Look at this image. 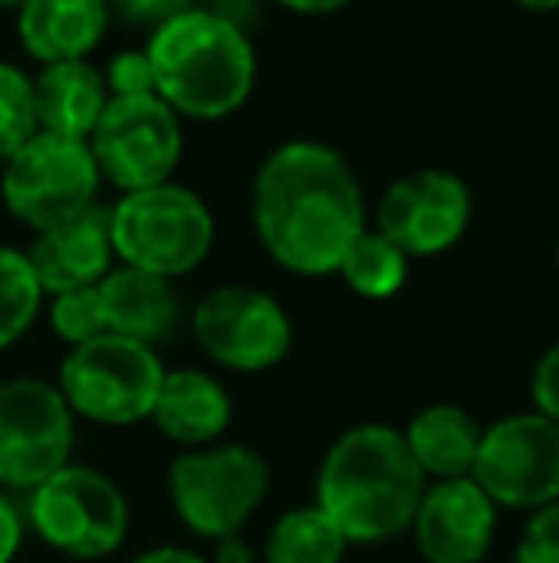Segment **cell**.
<instances>
[{
	"label": "cell",
	"instance_id": "1",
	"mask_svg": "<svg viewBox=\"0 0 559 563\" xmlns=\"http://www.w3.org/2000/svg\"><path fill=\"white\" fill-rule=\"evenodd\" d=\"M254 230L295 276H334L368 230L353 165L326 142H280L254 177Z\"/></svg>",
	"mask_w": 559,
	"mask_h": 563
},
{
	"label": "cell",
	"instance_id": "2",
	"mask_svg": "<svg viewBox=\"0 0 559 563\" xmlns=\"http://www.w3.org/2000/svg\"><path fill=\"white\" fill-rule=\"evenodd\" d=\"M429 479L391 426L365 422L345 430L318 467V510L349 544H388L411 533Z\"/></svg>",
	"mask_w": 559,
	"mask_h": 563
},
{
	"label": "cell",
	"instance_id": "3",
	"mask_svg": "<svg viewBox=\"0 0 559 563\" xmlns=\"http://www.w3.org/2000/svg\"><path fill=\"white\" fill-rule=\"evenodd\" d=\"M157 97L177 115L219 123L249 104L257 85V54L246 31L211 15L203 4L149 35Z\"/></svg>",
	"mask_w": 559,
	"mask_h": 563
},
{
	"label": "cell",
	"instance_id": "4",
	"mask_svg": "<svg viewBox=\"0 0 559 563\" xmlns=\"http://www.w3.org/2000/svg\"><path fill=\"white\" fill-rule=\"evenodd\" d=\"M112 245L127 268L177 280L203 265L215 245V219L208 203L180 185L127 192L112 208Z\"/></svg>",
	"mask_w": 559,
	"mask_h": 563
},
{
	"label": "cell",
	"instance_id": "5",
	"mask_svg": "<svg viewBox=\"0 0 559 563\" xmlns=\"http://www.w3.org/2000/svg\"><path fill=\"white\" fill-rule=\"evenodd\" d=\"M165 364L149 345L100 334L74 345L62 361L58 391L69 410L100 426H135L154 415Z\"/></svg>",
	"mask_w": 559,
	"mask_h": 563
},
{
	"label": "cell",
	"instance_id": "6",
	"mask_svg": "<svg viewBox=\"0 0 559 563\" xmlns=\"http://www.w3.org/2000/svg\"><path fill=\"white\" fill-rule=\"evenodd\" d=\"M269 464L249 445H208L172 460V510L208 541L238 537L269 495Z\"/></svg>",
	"mask_w": 559,
	"mask_h": 563
},
{
	"label": "cell",
	"instance_id": "7",
	"mask_svg": "<svg viewBox=\"0 0 559 563\" xmlns=\"http://www.w3.org/2000/svg\"><path fill=\"white\" fill-rule=\"evenodd\" d=\"M100 180L104 177H100L89 142L38 131L20 154L4 162L0 200L12 211V219L43 234L97 208Z\"/></svg>",
	"mask_w": 559,
	"mask_h": 563
},
{
	"label": "cell",
	"instance_id": "8",
	"mask_svg": "<svg viewBox=\"0 0 559 563\" xmlns=\"http://www.w3.org/2000/svg\"><path fill=\"white\" fill-rule=\"evenodd\" d=\"M27 521L51 549L74 560H100L127 541L131 510L104 472L66 464L31 490Z\"/></svg>",
	"mask_w": 559,
	"mask_h": 563
},
{
	"label": "cell",
	"instance_id": "9",
	"mask_svg": "<svg viewBox=\"0 0 559 563\" xmlns=\"http://www.w3.org/2000/svg\"><path fill=\"white\" fill-rule=\"evenodd\" d=\"M74 410L58 384L4 379L0 384V487L35 490L74 456Z\"/></svg>",
	"mask_w": 559,
	"mask_h": 563
},
{
	"label": "cell",
	"instance_id": "10",
	"mask_svg": "<svg viewBox=\"0 0 559 563\" xmlns=\"http://www.w3.org/2000/svg\"><path fill=\"white\" fill-rule=\"evenodd\" d=\"M100 177L123 196L169 185L185 154L180 115L161 97H112L89 139Z\"/></svg>",
	"mask_w": 559,
	"mask_h": 563
},
{
	"label": "cell",
	"instance_id": "11",
	"mask_svg": "<svg viewBox=\"0 0 559 563\" xmlns=\"http://www.w3.org/2000/svg\"><path fill=\"white\" fill-rule=\"evenodd\" d=\"M471 479L499 510H545L559 503V422L540 410L487 426Z\"/></svg>",
	"mask_w": 559,
	"mask_h": 563
},
{
	"label": "cell",
	"instance_id": "12",
	"mask_svg": "<svg viewBox=\"0 0 559 563\" xmlns=\"http://www.w3.org/2000/svg\"><path fill=\"white\" fill-rule=\"evenodd\" d=\"M192 330L200 349L231 372H269L291 353L288 311L261 288L223 284L195 303Z\"/></svg>",
	"mask_w": 559,
	"mask_h": 563
},
{
	"label": "cell",
	"instance_id": "13",
	"mask_svg": "<svg viewBox=\"0 0 559 563\" xmlns=\"http://www.w3.org/2000/svg\"><path fill=\"white\" fill-rule=\"evenodd\" d=\"M471 223V192L448 169H414L383 192L376 230L406 257H437L452 250Z\"/></svg>",
	"mask_w": 559,
	"mask_h": 563
},
{
	"label": "cell",
	"instance_id": "14",
	"mask_svg": "<svg viewBox=\"0 0 559 563\" xmlns=\"http://www.w3.org/2000/svg\"><path fill=\"white\" fill-rule=\"evenodd\" d=\"M494 526L499 506L476 479H445L425 487L411 533L425 563H483Z\"/></svg>",
	"mask_w": 559,
	"mask_h": 563
},
{
	"label": "cell",
	"instance_id": "15",
	"mask_svg": "<svg viewBox=\"0 0 559 563\" xmlns=\"http://www.w3.org/2000/svg\"><path fill=\"white\" fill-rule=\"evenodd\" d=\"M38 284L46 296L62 291L97 288L112 273L115 245H112V208H89L69 223L43 230L27 253Z\"/></svg>",
	"mask_w": 559,
	"mask_h": 563
},
{
	"label": "cell",
	"instance_id": "16",
	"mask_svg": "<svg viewBox=\"0 0 559 563\" xmlns=\"http://www.w3.org/2000/svg\"><path fill=\"white\" fill-rule=\"evenodd\" d=\"M112 20L108 0H23L20 31L23 51L43 66L54 62H89Z\"/></svg>",
	"mask_w": 559,
	"mask_h": 563
},
{
	"label": "cell",
	"instance_id": "17",
	"mask_svg": "<svg viewBox=\"0 0 559 563\" xmlns=\"http://www.w3.org/2000/svg\"><path fill=\"white\" fill-rule=\"evenodd\" d=\"M231 418L234 402L226 384L200 368H177L165 372L149 422L177 445L208 449L231 430Z\"/></svg>",
	"mask_w": 559,
	"mask_h": 563
},
{
	"label": "cell",
	"instance_id": "18",
	"mask_svg": "<svg viewBox=\"0 0 559 563\" xmlns=\"http://www.w3.org/2000/svg\"><path fill=\"white\" fill-rule=\"evenodd\" d=\"M100 288V303H104L108 334H120L131 341L154 349L165 341L180 322V299L172 291V280L161 276L138 273V268H112Z\"/></svg>",
	"mask_w": 559,
	"mask_h": 563
},
{
	"label": "cell",
	"instance_id": "19",
	"mask_svg": "<svg viewBox=\"0 0 559 563\" xmlns=\"http://www.w3.org/2000/svg\"><path fill=\"white\" fill-rule=\"evenodd\" d=\"M31 85H35L38 131L58 134V139L89 142L112 100L104 74L89 62H54V66H43V74Z\"/></svg>",
	"mask_w": 559,
	"mask_h": 563
},
{
	"label": "cell",
	"instance_id": "20",
	"mask_svg": "<svg viewBox=\"0 0 559 563\" xmlns=\"http://www.w3.org/2000/svg\"><path fill=\"white\" fill-rule=\"evenodd\" d=\"M403 438L425 479H471L483 445V426L456 402H433L411 418Z\"/></svg>",
	"mask_w": 559,
	"mask_h": 563
},
{
	"label": "cell",
	"instance_id": "21",
	"mask_svg": "<svg viewBox=\"0 0 559 563\" xmlns=\"http://www.w3.org/2000/svg\"><path fill=\"white\" fill-rule=\"evenodd\" d=\"M345 549L349 541L318 506H299L272 526L265 541V563H342Z\"/></svg>",
	"mask_w": 559,
	"mask_h": 563
},
{
	"label": "cell",
	"instance_id": "22",
	"mask_svg": "<svg viewBox=\"0 0 559 563\" xmlns=\"http://www.w3.org/2000/svg\"><path fill=\"white\" fill-rule=\"evenodd\" d=\"M406 273H411V257H406L395 242H388L380 230H365V234L349 245L342 268H337V276L365 299L399 296L406 284Z\"/></svg>",
	"mask_w": 559,
	"mask_h": 563
},
{
	"label": "cell",
	"instance_id": "23",
	"mask_svg": "<svg viewBox=\"0 0 559 563\" xmlns=\"http://www.w3.org/2000/svg\"><path fill=\"white\" fill-rule=\"evenodd\" d=\"M43 284L31 268L27 253L0 245V349L15 345L31 330L43 307Z\"/></svg>",
	"mask_w": 559,
	"mask_h": 563
},
{
	"label": "cell",
	"instance_id": "24",
	"mask_svg": "<svg viewBox=\"0 0 559 563\" xmlns=\"http://www.w3.org/2000/svg\"><path fill=\"white\" fill-rule=\"evenodd\" d=\"M38 134L35 85L23 69L0 62V162L20 154Z\"/></svg>",
	"mask_w": 559,
	"mask_h": 563
},
{
	"label": "cell",
	"instance_id": "25",
	"mask_svg": "<svg viewBox=\"0 0 559 563\" xmlns=\"http://www.w3.org/2000/svg\"><path fill=\"white\" fill-rule=\"evenodd\" d=\"M51 327L54 334L69 345H85V341L108 334L104 303H100V288H77L62 291L51 303Z\"/></svg>",
	"mask_w": 559,
	"mask_h": 563
},
{
	"label": "cell",
	"instance_id": "26",
	"mask_svg": "<svg viewBox=\"0 0 559 563\" xmlns=\"http://www.w3.org/2000/svg\"><path fill=\"white\" fill-rule=\"evenodd\" d=\"M108 97H157L154 66L146 51H120L104 69Z\"/></svg>",
	"mask_w": 559,
	"mask_h": 563
},
{
	"label": "cell",
	"instance_id": "27",
	"mask_svg": "<svg viewBox=\"0 0 559 563\" xmlns=\"http://www.w3.org/2000/svg\"><path fill=\"white\" fill-rule=\"evenodd\" d=\"M514 563H559V503L529 514V526L517 541Z\"/></svg>",
	"mask_w": 559,
	"mask_h": 563
},
{
	"label": "cell",
	"instance_id": "28",
	"mask_svg": "<svg viewBox=\"0 0 559 563\" xmlns=\"http://www.w3.org/2000/svg\"><path fill=\"white\" fill-rule=\"evenodd\" d=\"M112 15H120L127 27L135 31H161L165 23L180 20L185 12H192L195 0H108Z\"/></svg>",
	"mask_w": 559,
	"mask_h": 563
},
{
	"label": "cell",
	"instance_id": "29",
	"mask_svg": "<svg viewBox=\"0 0 559 563\" xmlns=\"http://www.w3.org/2000/svg\"><path fill=\"white\" fill-rule=\"evenodd\" d=\"M533 402L545 418L559 422V341L533 368Z\"/></svg>",
	"mask_w": 559,
	"mask_h": 563
},
{
	"label": "cell",
	"instance_id": "30",
	"mask_svg": "<svg viewBox=\"0 0 559 563\" xmlns=\"http://www.w3.org/2000/svg\"><path fill=\"white\" fill-rule=\"evenodd\" d=\"M203 8L226 20L231 27L246 31L249 38H254V27H261V0H208Z\"/></svg>",
	"mask_w": 559,
	"mask_h": 563
},
{
	"label": "cell",
	"instance_id": "31",
	"mask_svg": "<svg viewBox=\"0 0 559 563\" xmlns=\"http://www.w3.org/2000/svg\"><path fill=\"white\" fill-rule=\"evenodd\" d=\"M23 510L0 490V563H12L23 544Z\"/></svg>",
	"mask_w": 559,
	"mask_h": 563
},
{
	"label": "cell",
	"instance_id": "32",
	"mask_svg": "<svg viewBox=\"0 0 559 563\" xmlns=\"http://www.w3.org/2000/svg\"><path fill=\"white\" fill-rule=\"evenodd\" d=\"M131 563H208V560L195 556V552H188V549H180V544H161V549L142 552V556L131 560Z\"/></svg>",
	"mask_w": 559,
	"mask_h": 563
},
{
	"label": "cell",
	"instance_id": "33",
	"mask_svg": "<svg viewBox=\"0 0 559 563\" xmlns=\"http://www.w3.org/2000/svg\"><path fill=\"white\" fill-rule=\"evenodd\" d=\"M277 4L291 8V12H299V15H329V12L349 8L353 0H277Z\"/></svg>",
	"mask_w": 559,
	"mask_h": 563
},
{
	"label": "cell",
	"instance_id": "34",
	"mask_svg": "<svg viewBox=\"0 0 559 563\" xmlns=\"http://www.w3.org/2000/svg\"><path fill=\"white\" fill-rule=\"evenodd\" d=\"M215 563H254V549H249L242 537H226V541H215Z\"/></svg>",
	"mask_w": 559,
	"mask_h": 563
},
{
	"label": "cell",
	"instance_id": "35",
	"mask_svg": "<svg viewBox=\"0 0 559 563\" xmlns=\"http://www.w3.org/2000/svg\"><path fill=\"white\" fill-rule=\"evenodd\" d=\"M525 12H559V0H514Z\"/></svg>",
	"mask_w": 559,
	"mask_h": 563
},
{
	"label": "cell",
	"instance_id": "36",
	"mask_svg": "<svg viewBox=\"0 0 559 563\" xmlns=\"http://www.w3.org/2000/svg\"><path fill=\"white\" fill-rule=\"evenodd\" d=\"M0 4H23V0H0Z\"/></svg>",
	"mask_w": 559,
	"mask_h": 563
},
{
	"label": "cell",
	"instance_id": "37",
	"mask_svg": "<svg viewBox=\"0 0 559 563\" xmlns=\"http://www.w3.org/2000/svg\"><path fill=\"white\" fill-rule=\"evenodd\" d=\"M556 268H559V242H556Z\"/></svg>",
	"mask_w": 559,
	"mask_h": 563
}]
</instances>
